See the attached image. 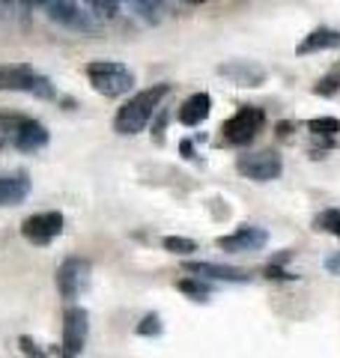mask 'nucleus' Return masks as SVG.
<instances>
[{
  "mask_svg": "<svg viewBox=\"0 0 340 358\" xmlns=\"http://www.w3.org/2000/svg\"><path fill=\"white\" fill-rule=\"evenodd\" d=\"M170 93V84H155L150 90H141V93H134L126 105L117 110V120H113V131L120 134H138L150 117L158 110V105L164 102V96Z\"/></svg>",
  "mask_w": 340,
  "mask_h": 358,
  "instance_id": "1",
  "label": "nucleus"
},
{
  "mask_svg": "<svg viewBox=\"0 0 340 358\" xmlns=\"http://www.w3.org/2000/svg\"><path fill=\"white\" fill-rule=\"evenodd\" d=\"M87 78L93 90L99 96H108V99H117L122 93H129L134 87V72L122 63H113V60H96V63H87Z\"/></svg>",
  "mask_w": 340,
  "mask_h": 358,
  "instance_id": "2",
  "label": "nucleus"
},
{
  "mask_svg": "<svg viewBox=\"0 0 340 358\" xmlns=\"http://www.w3.org/2000/svg\"><path fill=\"white\" fill-rule=\"evenodd\" d=\"M263 122H266V114L260 108H251V105H245L239 108L236 114L224 122V138L236 143V147H245V143H251L260 131H263Z\"/></svg>",
  "mask_w": 340,
  "mask_h": 358,
  "instance_id": "3",
  "label": "nucleus"
},
{
  "mask_svg": "<svg viewBox=\"0 0 340 358\" xmlns=\"http://www.w3.org/2000/svg\"><path fill=\"white\" fill-rule=\"evenodd\" d=\"M236 171L245 179H254V182H271L278 179L283 171V162L275 150H260V152H245L236 159Z\"/></svg>",
  "mask_w": 340,
  "mask_h": 358,
  "instance_id": "4",
  "label": "nucleus"
},
{
  "mask_svg": "<svg viewBox=\"0 0 340 358\" xmlns=\"http://www.w3.org/2000/svg\"><path fill=\"white\" fill-rule=\"evenodd\" d=\"M39 3H42L45 13H48V18L57 21V24H63L69 30H78V33H96L99 30L93 15L84 13L75 0H39Z\"/></svg>",
  "mask_w": 340,
  "mask_h": 358,
  "instance_id": "5",
  "label": "nucleus"
},
{
  "mask_svg": "<svg viewBox=\"0 0 340 358\" xmlns=\"http://www.w3.org/2000/svg\"><path fill=\"white\" fill-rule=\"evenodd\" d=\"M63 227H66V221H63L60 212H36V215L24 218V224H21V236L33 245H48L60 236Z\"/></svg>",
  "mask_w": 340,
  "mask_h": 358,
  "instance_id": "6",
  "label": "nucleus"
},
{
  "mask_svg": "<svg viewBox=\"0 0 340 358\" xmlns=\"http://www.w3.org/2000/svg\"><path fill=\"white\" fill-rule=\"evenodd\" d=\"M90 284V263L81 257H69L57 268V289L63 299H78Z\"/></svg>",
  "mask_w": 340,
  "mask_h": 358,
  "instance_id": "7",
  "label": "nucleus"
},
{
  "mask_svg": "<svg viewBox=\"0 0 340 358\" xmlns=\"http://www.w3.org/2000/svg\"><path fill=\"white\" fill-rule=\"evenodd\" d=\"M39 78L42 75L27 63H0V90H6V93H30V96H36Z\"/></svg>",
  "mask_w": 340,
  "mask_h": 358,
  "instance_id": "8",
  "label": "nucleus"
},
{
  "mask_svg": "<svg viewBox=\"0 0 340 358\" xmlns=\"http://www.w3.org/2000/svg\"><path fill=\"white\" fill-rule=\"evenodd\" d=\"M269 242V233L263 227H254V224H245L230 236H221L218 239V248L227 251V254H245V251H260L266 248Z\"/></svg>",
  "mask_w": 340,
  "mask_h": 358,
  "instance_id": "9",
  "label": "nucleus"
},
{
  "mask_svg": "<svg viewBox=\"0 0 340 358\" xmlns=\"http://www.w3.org/2000/svg\"><path fill=\"white\" fill-rule=\"evenodd\" d=\"M218 75L221 78H230L233 84L239 87H260L266 84L269 72L263 69L260 63H251V60H230V63H221L218 66Z\"/></svg>",
  "mask_w": 340,
  "mask_h": 358,
  "instance_id": "10",
  "label": "nucleus"
},
{
  "mask_svg": "<svg viewBox=\"0 0 340 358\" xmlns=\"http://www.w3.org/2000/svg\"><path fill=\"white\" fill-rule=\"evenodd\" d=\"M87 329H90L87 310L84 308H69L63 313V346H69L75 355H81L84 343H87Z\"/></svg>",
  "mask_w": 340,
  "mask_h": 358,
  "instance_id": "11",
  "label": "nucleus"
},
{
  "mask_svg": "<svg viewBox=\"0 0 340 358\" xmlns=\"http://www.w3.org/2000/svg\"><path fill=\"white\" fill-rule=\"evenodd\" d=\"M48 129L42 126L39 120H30V117H24V122L15 129V134H13V143H15V150H24V152H36V150H42L45 143H48Z\"/></svg>",
  "mask_w": 340,
  "mask_h": 358,
  "instance_id": "12",
  "label": "nucleus"
},
{
  "mask_svg": "<svg viewBox=\"0 0 340 358\" xmlns=\"http://www.w3.org/2000/svg\"><path fill=\"white\" fill-rule=\"evenodd\" d=\"M188 275H206L215 278V281H233V284H248L251 281V272L236 266H221V263H185Z\"/></svg>",
  "mask_w": 340,
  "mask_h": 358,
  "instance_id": "13",
  "label": "nucleus"
},
{
  "mask_svg": "<svg viewBox=\"0 0 340 358\" xmlns=\"http://www.w3.org/2000/svg\"><path fill=\"white\" fill-rule=\"evenodd\" d=\"M209 110H212V99L209 93H191L183 105H179V122L183 126H200L203 120L209 117Z\"/></svg>",
  "mask_w": 340,
  "mask_h": 358,
  "instance_id": "14",
  "label": "nucleus"
},
{
  "mask_svg": "<svg viewBox=\"0 0 340 358\" xmlns=\"http://www.w3.org/2000/svg\"><path fill=\"white\" fill-rule=\"evenodd\" d=\"M30 194V179L24 171L0 176V206H15Z\"/></svg>",
  "mask_w": 340,
  "mask_h": 358,
  "instance_id": "15",
  "label": "nucleus"
},
{
  "mask_svg": "<svg viewBox=\"0 0 340 358\" xmlns=\"http://www.w3.org/2000/svg\"><path fill=\"white\" fill-rule=\"evenodd\" d=\"M340 48V30L332 27H316L296 45V54H313V51H332Z\"/></svg>",
  "mask_w": 340,
  "mask_h": 358,
  "instance_id": "16",
  "label": "nucleus"
},
{
  "mask_svg": "<svg viewBox=\"0 0 340 358\" xmlns=\"http://www.w3.org/2000/svg\"><path fill=\"white\" fill-rule=\"evenodd\" d=\"M126 3L141 21H146V24H158V21H162L164 0H126Z\"/></svg>",
  "mask_w": 340,
  "mask_h": 358,
  "instance_id": "17",
  "label": "nucleus"
},
{
  "mask_svg": "<svg viewBox=\"0 0 340 358\" xmlns=\"http://www.w3.org/2000/svg\"><path fill=\"white\" fill-rule=\"evenodd\" d=\"M176 289L183 296H188L191 301H206L209 299V284L197 281V278H183V281H176Z\"/></svg>",
  "mask_w": 340,
  "mask_h": 358,
  "instance_id": "18",
  "label": "nucleus"
},
{
  "mask_svg": "<svg viewBox=\"0 0 340 358\" xmlns=\"http://www.w3.org/2000/svg\"><path fill=\"white\" fill-rule=\"evenodd\" d=\"M316 138H334V134L340 131V120H334V117H313V120H308L304 122Z\"/></svg>",
  "mask_w": 340,
  "mask_h": 358,
  "instance_id": "19",
  "label": "nucleus"
},
{
  "mask_svg": "<svg viewBox=\"0 0 340 358\" xmlns=\"http://www.w3.org/2000/svg\"><path fill=\"white\" fill-rule=\"evenodd\" d=\"M313 227L323 233H332V236L340 239V209H325L313 218Z\"/></svg>",
  "mask_w": 340,
  "mask_h": 358,
  "instance_id": "20",
  "label": "nucleus"
},
{
  "mask_svg": "<svg viewBox=\"0 0 340 358\" xmlns=\"http://www.w3.org/2000/svg\"><path fill=\"white\" fill-rule=\"evenodd\" d=\"M162 245H164V251L176 254V257H188L191 251H197V242L188 236H164Z\"/></svg>",
  "mask_w": 340,
  "mask_h": 358,
  "instance_id": "21",
  "label": "nucleus"
},
{
  "mask_svg": "<svg viewBox=\"0 0 340 358\" xmlns=\"http://www.w3.org/2000/svg\"><path fill=\"white\" fill-rule=\"evenodd\" d=\"M84 3L93 9L96 15H101V18H117V15H120L122 0H84Z\"/></svg>",
  "mask_w": 340,
  "mask_h": 358,
  "instance_id": "22",
  "label": "nucleus"
},
{
  "mask_svg": "<svg viewBox=\"0 0 340 358\" xmlns=\"http://www.w3.org/2000/svg\"><path fill=\"white\" fill-rule=\"evenodd\" d=\"M134 331L143 334V338H155V334H162V320H158V313H146Z\"/></svg>",
  "mask_w": 340,
  "mask_h": 358,
  "instance_id": "23",
  "label": "nucleus"
},
{
  "mask_svg": "<svg viewBox=\"0 0 340 358\" xmlns=\"http://www.w3.org/2000/svg\"><path fill=\"white\" fill-rule=\"evenodd\" d=\"M18 350L24 352V358H48V352H45L42 346H36V341L27 338V334H21L18 338Z\"/></svg>",
  "mask_w": 340,
  "mask_h": 358,
  "instance_id": "24",
  "label": "nucleus"
},
{
  "mask_svg": "<svg viewBox=\"0 0 340 358\" xmlns=\"http://www.w3.org/2000/svg\"><path fill=\"white\" fill-rule=\"evenodd\" d=\"M21 122H24L21 114H3V110H0V134H9V138H13Z\"/></svg>",
  "mask_w": 340,
  "mask_h": 358,
  "instance_id": "25",
  "label": "nucleus"
},
{
  "mask_svg": "<svg viewBox=\"0 0 340 358\" xmlns=\"http://www.w3.org/2000/svg\"><path fill=\"white\" fill-rule=\"evenodd\" d=\"M337 90H340V81H337V75H328V78H323V81L313 87V93H316V96H334Z\"/></svg>",
  "mask_w": 340,
  "mask_h": 358,
  "instance_id": "26",
  "label": "nucleus"
},
{
  "mask_svg": "<svg viewBox=\"0 0 340 358\" xmlns=\"http://www.w3.org/2000/svg\"><path fill=\"white\" fill-rule=\"evenodd\" d=\"M51 352H54L57 358H78V355L69 350V346H63V343H60V346H51Z\"/></svg>",
  "mask_w": 340,
  "mask_h": 358,
  "instance_id": "27",
  "label": "nucleus"
},
{
  "mask_svg": "<svg viewBox=\"0 0 340 358\" xmlns=\"http://www.w3.org/2000/svg\"><path fill=\"white\" fill-rule=\"evenodd\" d=\"M325 268H328L332 275H340V254H337V257H328V260H325Z\"/></svg>",
  "mask_w": 340,
  "mask_h": 358,
  "instance_id": "28",
  "label": "nucleus"
},
{
  "mask_svg": "<svg viewBox=\"0 0 340 358\" xmlns=\"http://www.w3.org/2000/svg\"><path fill=\"white\" fill-rule=\"evenodd\" d=\"M179 150H183L185 159H194V147H191V141H183V147H179Z\"/></svg>",
  "mask_w": 340,
  "mask_h": 358,
  "instance_id": "29",
  "label": "nucleus"
},
{
  "mask_svg": "<svg viewBox=\"0 0 340 358\" xmlns=\"http://www.w3.org/2000/svg\"><path fill=\"white\" fill-rule=\"evenodd\" d=\"M21 3H24V6H33V3H39V0H21Z\"/></svg>",
  "mask_w": 340,
  "mask_h": 358,
  "instance_id": "30",
  "label": "nucleus"
},
{
  "mask_svg": "<svg viewBox=\"0 0 340 358\" xmlns=\"http://www.w3.org/2000/svg\"><path fill=\"white\" fill-rule=\"evenodd\" d=\"M185 3H203V0H185Z\"/></svg>",
  "mask_w": 340,
  "mask_h": 358,
  "instance_id": "31",
  "label": "nucleus"
}]
</instances>
